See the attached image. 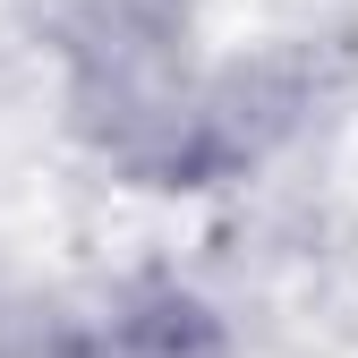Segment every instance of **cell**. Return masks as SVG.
<instances>
[{"mask_svg":"<svg viewBox=\"0 0 358 358\" xmlns=\"http://www.w3.org/2000/svg\"><path fill=\"white\" fill-rule=\"evenodd\" d=\"M77 358H222V333L179 290H128V299H111L94 316Z\"/></svg>","mask_w":358,"mask_h":358,"instance_id":"cell-1","label":"cell"}]
</instances>
